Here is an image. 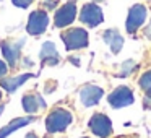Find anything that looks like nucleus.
I'll use <instances>...</instances> for the list:
<instances>
[{
    "label": "nucleus",
    "mask_w": 151,
    "mask_h": 138,
    "mask_svg": "<svg viewBox=\"0 0 151 138\" xmlns=\"http://www.w3.org/2000/svg\"><path fill=\"white\" fill-rule=\"evenodd\" d=\"M70 124H72V114L65 109H57L52 114H49L46 120V128L49 133H57V132H63Z\"/></svg>",
    "instance_id": "obj_1"
},
{
    "label": "nucleus",
    "mask_w": 151,
    "mask_h": 138,
    "mask_svg": "<svg viewBox=\"0 0 151 138\" xmlns=\"http://www.w3.org/2000/svg\"><path fill=\"white\" fill-rule=\"evenodd\" d=\"M62 41L67 50H78L88 46V33L83 28H73L62 34Z\"/></svg>",
    "instance_id": "obj_2"
},
{
    "label": "nucleus",
    "mask_w": 151,
    "mask_h": 138,
    "mask_svg": "<svg viewBox=\"0 0 151 138\" xmlns=\"http://www.w3.org/2000/svg\"><path fill=\"white\" fill-rule=\"evenodd\" d=\"M146 7L141 4H137L128 10V17H127V23H125V28H127L128 34H133L135 31H138V28L143 26L145 20H146Z\"/></svg>",
    "instance_id": "obj_3"
},
{
    "label": "nucleus",
    "mask_w": 151,
    "mask_h": 138,
    "mask_svg": "<svg viewBox=\"0 0 151 138\" xmlns=\"http://www.w3.org/2000/svg\"><path fill=\"white\" fill-rule=\"evenodd\" d=\"M80 20H81V23H85L86 26L96 28L104 21V15H102V10L99 8V5L86 4V5H83L81 12H80Z\"/></svg>",
    "instance_id": "obj_4"
},
{
    "label": "nucleus",
    "mask_w": 151,
    "mask_h": 138,
    "mask_svg": "<svg viewBox=\"0 0 151 138\" xmlns=\"http://www.w3.org/2000/svg\"><path fill=\"white\" fill-rule=\"evenodd\" d=\"M89 128L96 137L107 138L112 133V122L104 114H94L89 119Z\"/></svg>",
    "instance_id": "obj_5"
},
{
    "label": "nucleus",
    "mask_w": 151,
    "mask_h": 138,
    "mask_svg": "<svg viewBox=\"0 0 151 138\" xmlns=\"http://www.w3.org/2000/svg\"><path fill=\"white\" fill-rule=\"evenodd\" d=\"M107 101H109V104L115 109L125 107V106L133 104V93H132V89L127 88V86H119V88H115L114 91L109 94Z\"/></svg>",
    "instance_id": "obj_6"
},
{
    "label": "nucleus",
    "mask_w": 151,
    "mask_h": 138,
    "mask_svg": "<svg viewBox=\"0 0 151 138\" xmlns=\"http://www.w3.org/2000/svg\"><path fill=\"white\" fill-rule=\"evenodd\" d=\"M47 24H49V17H47V13L42 10H36L29 15L26 29L29 34L37 36V34H42L44 31H46Z\"/></svg>",
    "instance_id": "obj_7"
},
{
    "label": "nucleus",
    "mask_w": 151,
    "mask_h": 138,
    "mask_svg": "<svg viewBox=\"0 0 151 138\" xmlns=\"http://www.w3.org/2000/svg\"><path fill=\"white\" fill-rule=\"evenodd\" d=\"M75 17H76V5L73 4V2L65 4L63 7H60L59 10H57V13H55V18H54V21H55V26H57V28H65V26H68L70 23H73Z\"/></svg>",
    "instance_id": "obj_8"
},
{
    "label": "nucleus",
    "mask_w": 151,
    "mask_h": 138,
    "mask_svg": "<svg viewBox=\"0 0 151 138\" xmlns=\"http://www.w3.org/2000/svg\"><path fill=\"white\" fill-rule=\"evenodd\" d=\"M102 94H104V89L102 88L94 86V85H89V86H85V88L80 91V99H81L83 106L91 107V106H96L99 101H101Z\"/></svg>",
    "instance_id": "obj_9"
},
{
    "label": "nucleus",
    "mask_w": 151,
    "mask_h": 138,
    "mask_svg": "<svg viewBox=\"0 0 151 138\" xmlns=\"http://www.w3.org/2000/svg\"><path fill=\"white\" fill-rule=\"evenodd\" d=\"M21 44L23 41L20 42H2V52H4V57L12 67H15V63L18 62V57H20V50H21Z\"/></svg>",
    "instance_id": "obj_10"
},
{
    "label": "nucleus",
    "mask_w": 151,
    "mask_h": 138,
    "mask_svg": "<svg viewBox=\"0 0 151 138\" xmlns=\"http://www.w3.org/2000/svg\"><path fill=\"white\" fill-rule=\"evenodd\" d=\"M102 37H104L106 44L111 47L112 54H119V52H120L122 46H124V37H122V34L119 33L117 29H107V31H104Z\"/></svg>",
    "instance_id": "obj_11"
},
{
    "label": "nucleus",
    "mask_w": 151,
    "mask_h": 138,
    "mask_svg": "<svg viewBox=\"0 0 151 138\" xmlns=\"http://www.w3.org/2000/svg\"><path fill=\"white\" fill-rule=\"evenodd\" d=\"M39 57L44 65H55V63H59V59H60L59 52H57L55 46L52 42H44Z\"/></svg>",
    "instance_id": "obj_12"
},
{
    "label": "nucleus",
    "mask_w": 151,
    "mask_h": 138,
    "mask_svg": "<svg viewBox=\"0 0 151 138\" xmlns=\"http://www.w3.org/2000/svg\"><path fill=\"white\" fill-rule=\"evenodd\" d=\"M41 107L42 109L46 107V102L41 98V94H26L23 98V109L26 112L34 114V112H37Z\"/></svg>",
    "instance_id": "obj_13"
},
{
    "label": "nucleus",
    "mask_w": 151,
    "mask_h": 138,
    "mask_svg": "<svg viewBox=\"0 0 151 138\" xmlns=\"http://www.w3.org/2000/svg\"><path fill=\"white\" fill-rule=\"evenodd\" d=\"M140 88L145 91V98H143V107L145 109H151V70H148L146 73H143L138 81Z\"/></svg>",
    "instance_id": "obj_14"
},
{
    "label": "nucleus",
    "mask_w": 151,
    "mask_h": 138,
    "mask_svg": "<svg viewBox=\"0 0 151 138\" xmlns=\"http://www.w3.org/2000/svg\"><path fill=\"white\" fill-rule=\"evenodd\" d=\"M31 73H24V75H20V76H12V78H5L4 81H2V88L4 89H7L8 93H13V91H17L18 88H20L21 85H23L26 80H29L31 78Z\"/></svg>",
    "instance_id": "obj_15"
},
{
    "label": "nucleus",
    "mask_w": 151,
    "mask_h": 138,
    "mask_svg": "<svg viewBox=\"0 0 151 138\" xmlns=\"http://www.w3.org/2000/svg\"><path fill=\"white\" fill-rule=\"evenodd\" d=\"M31 122H34V117H31V115H28V117H20V119H15V120H12L10 124L7 125V127H4L2 130H0V138H5L7 135H10L13 130H18V128L24 127V125L31 124Z\"/></svg>",
    "instance_id": "obj_16"
},
{
    "label": "nucleus",
    "mask_w": 151,
    "mask_h": 138,
    "mask_svg": "<svg viewBox=\"0 0 151 138\" xmlns=\"http://www.w3.org/2000/svg\"><path fill=\"white\" fill-rule=\"evenodd\" d=\"M137 68V63L133 62V60H125V63L122 65V70L120 73H119V76H128L132 75V72Z\"/></svg>",
    "instance_id": "obj_17"
},
{
    "label": "nucleus",
    "mask_w": 151,
    "mask_h": 138,
    "mask_svg": "<svg viewBox=\"0 0 151 138\" xmlns=\"http://www.w3.org/2000/svg\"><path fill=\"white\" fill-rule=\"evenodd\" d=\"M12 2H13V5H17V7H20V8H26L33 4L34 0H12Z\"/></svg>",
    "instance_id": "obj_18"
},
{
    "label": "nucleus",
    "mask_w": 151,
    "mask_h": 138,
    "mask_svg": "<svg viewBox=\"0 0 151 138\" xmlns=\"http://www.w3.org/2000/svg\"><path fill=\"white\" fill-rule=\"evenodd\" d=\"M7 65H5V63L4 62H2V60H0V78H2V76H4L5 75V73H7Z\"/></svg>",
    "instance_id": "obj_19"
},
{
    "label": "nucleus",
    "mask_w": 151,
    "mask_h": 138,
    "mask_svg": "<svg viewBox=\"0 0 151 138\" xmlns=\"http://www.w3.org/2000/svg\"><path fill=\"white\" fill-rule=\"evenodd\" d=\"M57 5V2L55 0H46V7H49V8H54Z\"/></svg>",
    "instance_id": "obj_20"
},
{
    "label": "nucleus",
    "mask_w": 151,
    "mask_h": 138,
    "mask_svg": "<svg viewBox=\"0 0 151 138\" xmlns=\"http://www.w3.org/2000/svg\"><path fill=\"white\" fill-rule=\"evenodd\" d=\"M26 138H36V135H34V133H29V135H28Z\"/></svg>",
    "instance_id": "obj_21"
},
{
    "label": "nucleus",
    "mask_w": 151,
    "mask_h": 138,
    "mask_svg": "<svg viewBox=\"0 0 151 138\" xmlns=\"http://www.w3.org/2000/svg\"><path fill=\"white\" fill-rule=\"evenodd\" d=\"M4 109H5V106H0V115H2V112H4Z\"/></svg>",
    "instance_id": "obj_22"
},
{
    "label": "nucleus",
    "mask_w": 151,
    "mask_h": 138,
    "mask_svg": "<svg viewBox=\"0 0 151 138\" xmlns=\"http://www.w3.org/2000/svg\"><path fill=\"white\" fill-rule=\"evenodd\" d=\"M94 2H102V0H94Z\"/></svg>",
    "instance_id": "obj_23"
},
{
    "label": "nucleus",
    "mask_w": 151,
    "mask_h": 138,
    "mask_svg": "<svg viewBox=\"0 0 151 138\" xmlns=\"http://www.w3.org/2000/svg\"><path fill=\"white\" fill-rule=\"evenodd\" d=\"M0 98H2V91H0Z\"/></svg>",
    "instance_id": "obj_24"
},
{
    "label": "nucleus",
    "mask_w": 151,
    "mask_h": 138,
    "mask_svg": "<svg viewBox=\"0 0 151 138\" xmlns=\"http://www.w3.org/2000/svg\"><path fill=\"white\" fill-rule=\"evenodd\" d=\"M83 138H85V137H83Z\"/></svg>",
    "instance_id": "obj_25"
}]
</instances>
